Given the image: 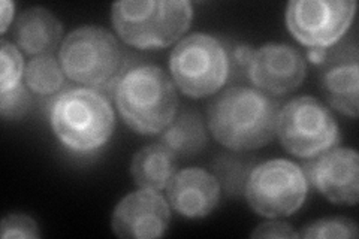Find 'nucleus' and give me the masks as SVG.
I'll return each instance as SVG.
<instances>
[{
  "label": "nucleus",
  "mask_w": 359,
  "mask_h": 239,
  "mask_svg": "<svg viewBox=\"0 0 359 239\" xmlns=\"http://www.w3.org/2000/svg\"><path fill=\"white\" fill-rule=\"evenodd\" d=\"M25 60L14 43L0 42V93H6L21 84L25 75Z\"/></svg>",
  "instance_id": "6ab92c4d"
},
{
  "label": "nucleus",
  "mask_w": 359,
  "mask_h": 239,
  "mask_svg": "<svg viewBox=\"0 0 359 239\" xmlns=\"http://www.w3.org/2000/svg\"><path fill=\"white\" fill-rule=\"evenodd\" d=\"M299 238L307 239H337L358 238V226L351 219H322L307 224L299 232Z\"/></svg>",
  "instance_id": "aec40b11"
},
{
  "label": "nucleus",
  "mask_w": 359,
  "mask_h": 239,
  "mask_svg": "<svg viewBox=\"0 0 359 239\" xmlns=\"http://www.w3.org/2000/svg\"><path fill=\"white\" fill-rule=\"evenodd\" d=\"M320 90L328 104L352 118L358 117L359 64L356 43L330 51L322 64Z\"/></svg>",
  "instance_id": "ddd939ff"
},
{
  "label": "nucleus",
  "mask_w": 359,
  "mask_h": 239,
  "mask_svg": "<svg viewBox=\"0 0 359 239\" xmlns=\"http://www.w3.org/2000/svg\"><path fill=\"white\" fill-rule=\"evenodd\" d=\"M174 84L192 99L216 95L226 84L231 59L226 47L208 33H192L180 41L170 57Z\"/></svg>",
  "instance_id": "423d86ee"
},
{
  "label": "nucleus",
  "mask_w": 359,
  "mask_h": 239,
  "mask_svg": "<svg viewBox=\"0 0 359 239\" xmlns=\"http://www.w3.org/2000/svg\"><path fill=\"white\" fill-rule=\"evenodd\" d=\"M355 11L353 0H292L286 8V26L306 47L327 50L349 30Z\"/></svg>",
  "instance_id": "1a4fd4ad"
},
{
  "label": "nucleus",
  "mask_w": 359,
  "mask_h": 239,
  "mask_svg": "<svg viewBox=\"0 0 359 239\" xmlns=\"http://www.w3.org/2000/svg\"><path fill=\"white\" fill-rule=\"evenodd\" d=\"M175 172V154L162 142L141 148L130 163L132 178L140 189L165 190Z\"/></svg>",
  "instance_id": "dca6fc26"
},
{
  "label": "nucleus",
  "mask_w": 359,
  "mask_h": 239,
  "mask_svg": "<svg viewBox=\"0 0 359 239\" xmlns=\"http://www.w3.org/2000/svg\"><path fill=\"white\" fill-rule=\"evenodd\" d=\"M302 168L309 183L332 203H358L359 156L353 148L334 146Z\"/></svg>",
  "instance_id": "9b49d317"
},
{
  "label": "nucleus",
  "mask_w": 359,
  "mask_h": 239,
  "mask_svg": "<svg viewBox=\"0 0 359 239\" xmlns=\"http://www.w3.org/2000/svg\"><path fill=\"white\" fill-rule=\"evenodd\" d=\"M307 74L301 53L287 43H265L253 51L247 75L255 88L268 96H283L297 90Z\"/></svg>",
  "instance_id": "9d476101"
},
{
  "label": "nucleus",
  "mask_w": 359,
  "mask_h": 239,
  "mask_svg": "<svg viewBox=\"0 0 359 239\" xmlns=\"http://www.w3.org/2000/svg\"><path fill=\"white\" fill-rule=\"evenodd\" d=\"M50 124L57 139L76 154L102 148L116 128L109 100L95 88H69L55 96L48 108Z\"/></svg>",
  "instance_id": "7ed1b4c3"
},
{
  "label": "nucleus",
  "mask_w": 359,
  "mask_h": 239,
  "mask_svg": "<svg viewBox=\"0 0 359 239\" xmlns=\"http://www.w3.org/2000/svg\"><path fill=\"white\" fill-rule=\"evenodd\" d=\"M63 33L62 22L45 8H29L17 17L14 39L29 55H47L59 47Z\"/></svg>",
  "instance_id": "2eb2a0df"
},
{
  "label": "nucleus",
  "mask_w": 359,
  "mask_h": 239,
  "mask_svg": "<svg viewBox=\"0 0 359 239\" xmlns=\"http://www.w3.org/2000/svg\"><path fill=\"white\" fill-rule=\"evenodd\" d=\"M112 26L123 42L138 50L165 48L190 27L187 0H125L112 5Z\"/></svg>",
  "instance_id": "39448f33"
},
{
  "label": "nucleus",
  "mask_w": 359,
  "mask_h": 239,
  "mask_svg": "<svg viewBox=\"0 0 359 239\" xmlns=\"http://www.w3.org/2000/svg\"><path fill=\"white\" fill-rule=\"evenodd\" d=\"M59 62L74 83L95 90H116L126 72L128 54L109 30L84 26L65 38Z\"/></svg>",
  "instance_id": "20e7f679"
},
{
  "label": "nucleus",
  "mask_w": 359,
  "mask_h": 239,
  "mask_svg": "<svg viewBox=\"0 0 359 239\" xmlns=\"http://www.w3.org/2000/svg\"><path fill=\"white\" fill-rule=\"evenodd\" d=\"M114 99L123 121L145 136L162 133L174 121L178 108L174 81L154 64L129 67L118 79Z\"/></svg>",
  "instance_id": "f03ea898"
},
{
  "label": "nucleus",
  "mask_w": 359,
  "mask_h": 239,
  "mask_svg": "<svg viewBox=\"0 0 359 239\" xmlns=\"http://www.w3.org/2000/svg\"><path fill=\"white\" fill-rule=\"evenodd\" d=\"M252 54H253V51L249 47H244V45H241V47L235 48L233 59H235V62H238L247 67V64H249V62H250Z\"/></svg>",
  "instance_id": "393cba45"
},
{
  "label": "nucleus",
  "mask_w": 359,
  "mask_h": 239,
  "mask_svg": "<svg viewBox=\"0 0 359 239\" xmlns=\"http://www.w3.org/2000/svg\"><path fill=\"white\" fill-rule=\"evenodd\" d=\"M32 97L27 88L20 84L17 88L9 90L6 93H0V112L5 120L18 118L25 116L26 111L30 108Z\"/></svg>",
  "instance_id": "4be33fe9"
},
{
  "label": "nucleus",
  "mask_w": 359,
  "mask_h": 239,
  "mask_svg": "<svg viewBox=\"0 0 359 239\" xmlns=\"http://www.w3.org/2000/svg\"><path fill=\"white\" fill-rule=\"evenodd\" d=\"M252 238H299L294 226L283 221H268L259 224L250 235Z\"/></svg>",
  "instance_id": "5701e85b"
},
{
  "label": "nucleus",
  "mask_w": 359,
  "mask_h": 239,
  "mask_svg": "<svg viewBox=\"0 0 359 239\" xmlns=\"http://www.w3.org/2000/svg\"><path fill=\"white\" fill-rule=\"evenodd\" d=\"M278 105L252 87H231L211 100L207 123L211 135L232 151H252L276 138Z\"/></svg>",
  "instance_id": "f257e3e1"
},
{
  "label": "nucleus",
  "mask_w": 359,
  "mask_h": 239,
  "mask_svg": "<svg viewBox=\"0 0 359 239\" xmlns=\"http://www.w3.org/2000/svg\"><path fill=\"white\" fill-rule=\"evenodd\" d=\"M168 200L184 219H204L215 210L222 195L219 179L202 168H186L175 172L168 184Z\"/></svg>",
  "instance_id": "4468645a"
},
{
  "label": "nucleus",
  "mask_w": 359,
  "mask_h": 239,
  "mask_svg": "<svg viewBox=\"0 0 359 239\" xmlns=\"http://www.w3.org/2000/svg\"><path fill=\"white\" fill-rule=\"evenodd\" d=\"M14 13H15V4L4 0L2 2V26H0L2 33H5L8 30L11 21H13V18H14Z\"/></svg>",
  "instance_id": "b1692460"
},
{
  "label": "nucleus",
  "mask_w": 359,
  "mask_h": 239,
  "mask_svg": "<svg viewBox=\"0 0 359 239\" xmlns=\"http://www.w3.org/2000/svg\"><path fill=\"white\" fill-rule=\"evenodd\" d=\"M276 135L285 150L304 161H311L340 141L339 123L320 100L299 96L278 111Z\"/></svg>",
  "instance_id": "0eeeda50"
},
{
  "label": "nucleus",
  "mask_w": 359,
  "mask_h": 239,
  "mask_svg": "<svg viewBox=\"0 0 359 239\" xmlns=\"http://www.w3.org/2000/svg\"><path fill=\"white\" fill-rule=\"evenodd\" d=\"M0 236L4 239L41 238L39 224L26 214H8L0 223Z\"/></svg>",
  "instance_id": "412c9836"
},
{
  "label": "nucleus",
  "mask_w": 359,
  "mask_h": 239,
  "mask_svg": "<svg viewBox=\"0 0 359 239\" xmlns=\"http://www.w3.org/2000/svg\"><path fill=\"white\" fill-rule=\"evenodd\" d=\"M309 181L301 166L273 158L252 169L245 178L244 195L249 207L262 217H287L304 205Z\"/></svg>",
  "instance_id": "6e6552de"
},
{
  "label": "nucleus",
  "mask_w": 359,
  "mask_h": 239,
  "mask_svg": "<svg viewBox=\"0 0 359 239\" xmlns=\"http://www.w3.org/2000/svg\"><path fill=\"white\" fill-rule=\"evenodd\" d=\"M327 54L328 51L327 50H322V48H311L309 50V59L313 64H318V66H322L325 59H327Z\"/></svg>",
  "instance_id": "a878e982"
},
{
  "label": "nucleus",
  "mask_w": 359,
  "mask_h": 239,
  "mask_svg": "<svg viewBox=\"0 0 359 239\" xmlns=\"http://www.w3.org/2000/svg\"><path fill=\"white\" fill-rule=\"evenodd\" d=\"M26 86L38 96L59 93L66 84V75L60 62L53 54L38 55L32 59L25 71Z\"/></svg>",
  "instance_id": "a211bd4d"
},
{
  "label": "nucleus",
  "mask_w": 359,
  "mask_h": 239,
  "mask_svg": "<svg viewBox=\"0 0 359 239\" xmlns=\"http://www.w3.org/2000/svg\"><path fill=\"white\" fill-rule=\"evenodd\" d=\"M161 142L175 156H196L207 144L204 120L195 111L180 112V116L163 130Z\"/></svg>",
  "instance_id": "f3484780"
},
{
  "label": "nucleus",
  "mask_w": 359,
  "mask_h": 239,
  "mask_svg": "<svg viewBox=\"0 0 359 239\" xmlns=\"http://www.w3.org/2000/svg\"><path fill=\"white\" fill-rule=\"evenodd\" d=\"M170 203L159 191L141 189L123 198L112 212L111 227L123 239L161 238L170 227Z\"/></svg>",
  "instance_id": "f8f14e48"
}]
</instances>
